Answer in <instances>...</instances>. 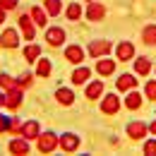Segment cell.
<instances>
[{
    "label": "cell",
    "instance_id": "1",
    "mask_svg": "<svg viewBox=\"0 0 156 156\" xmlns=\"http://www.w3.org/2000/svg\"><path fill=\"white\" fill-rule=\"evenodd\" d=\"M36 147H39L41 154H51L55 147H60V137H58V135H53V132H43V135H39Z\"/></svg>",
    "mask_w": 156,
    "mask_h": 156
},
{
    "label": "cell",
    "instance_id": "2",
    "mask_svg": "<svg viewBox=\"0 0 156 156\" xmlns=\"http://www.w3.org/2000/svg\"><path fill=\"white\" fill-rule=\"evenodd\" d=\"M20 103H22V87H15V89H7L5 91V108L17 111Z\"/></svg>",
    "mask_w": 156,
    "mask_h": 156
},
{
    "label": "cell",
    "instance_id": "3",
    "mask_svg": "<svg viewBox=\"0 0 156 156\" xmlns=\"http://www.w3.org/2000/svg\"><path fill=\"white\" fill-rule=\"evenodd\" d=\"M101 111L106 113V115H115L118 111H120V98L115 94H111V96H106L101 101Z\"/></svg>",
    "mask_w": 156,
    "mask_h": 156
},
{
    "label": "cell",
    "instance_id": "4",
    "mask_svg": "<svg viewBox=\"0 0 156 156\" xmlns=\"http://www.w3.org/2000/svg\"><path fill=\"white\" fill-rule=\"evenodd\" d=\"M60 149L62 151H67V154H72V151H77L79 149V137L77 135H60Z\"/></svg>",
    "mask_w": 156,
    "mask_h": 156
},
{
    "label": "cell",
    "instance_id": "5",
    "mask_svg": "<svg viewBox=\"0 0 156 156\" xmlns=\"http://www.w3.org/2000/svg\"><path fill=\"white\" fill-rule=\"evenodd\" d=\"M111 51V41H91L89 43V55L91 58H101Z\"/></svg>",
    "mask_w": 156,
    "mask_h": 156
},
{
    "label": "cell",
    "instance_id": "6",
    "mask_svg": "<svg viewBox=\"0 0 156 156\" xmlns=\"http://www.w3.org/2000/svg\"><path fill=\"white\" fill-rule=\"evenodd\" d=\"M115 53H118V60H120V62H127V60L135 55V46H132L130 41H122V43H118Z\"/></svg>",
    "mask_w": 156,
    "mask_h": 156
},
{
    "label": "cell",
    "instance_id": "7",
    "mask_svg": "<svg viewBox=\"0 0 156 156\" xmlns=\"http://www.w3.org/2000/svg\"><path fill=\"white\" fill-rule=\"evenodd\" d=\"M46 41H48V46H60V43L65 41V31H62L60 27H51V29L46 31Z\"/></svg>",
    "mask_w": 156,
    "mask_h": 156
},
{
    "label": "cell",
    "instance_id": "8",
    "mask_svg": "<svg viewBox=\"0 0 156 156\" xmlns=\"http://www.w3.org/2000/svg\"><path fill=\"white\" fill-rule=\"evenodd\" d=\"M17 43H20V39H17V31L15 29H5L0 34V46L2 48H15Z\"/></svg>",
    "mask_w": 156,
    "mask_h": 156
},
{
    "label": "cell",
    "instance_id": "9",
    "mask_svg": "<svg viewBox=\"0 0 156 156\" xmlns=\"http://www.w3.org/2000/svg\"><path fill=\"white\" fill-rule=\"evenodd\" d=\"M41 135V127L36 120H29V122H24L22 125V137H27V139H39Z\"/></svg>",
    "mask_w": 156,
    "mask_h": 156
},
{
    "label": "cell",
    "instance_id": "10",
    "mask_svg": "<svg viewBox=\"0 0 156 156\" xmlns=\"http://www.w3.org/2000/svg\"><path fill=\"white\" fill-rule=\"evenodd\" d=\"M20 27H22V34H24V39H34V24H31V15H20Z\"/></svg>",
    "mask_w": 156,
    "mask_h": 156
},
{
    "label": "cell",
    "instance_id": "11",
    "mask_svg": "<svg viewBox=\"0 0 156 156\" xmlns=\"http://www.w3.org/2000/svg\"><path fill=\"white\" fill-rule=\"evenodd\" d=\"M96 72L101 75V77H108V75H113L115 72V60H98L96 62Z\"/></svg>",
    "mask_w": 156,
    "mask_h": 156
},
{
    "label": "cell",
    "instance_id": "12",
    "mask_svg": "<svg viewBox=\"0 0 156 156\" xmlns=\"http://www.w3.org/2000/svg\"><path fill=\"white\" fill-rule=\"evenodd\" d=\"M65 58L70 60V62H75V65H79V62L84 60V51H82L79 46H67V48H65Z\"/></svg>",
    "mask_w": 156,
    "mask_h": 156
},
{
    "label": "cell",
    "instance_id": "13",
    "mask_svg": "<svg viewBox=\"0 0 156 156\" xmlns=\"http://www.w3.org/2000/svg\"><path fill=\"white\" fill-rule=\"evenodd\" d=\"M10 151H12V154H17V156L29 154V144H27V137H24V139H12V142H10Z\"/></svg>",
    "mask_w": 156,
    "mask_h": 156
},
{
    "label": "cell",
    "instance_id": "14",
    "mask_svg": "<svg viewBox=\"0 0 156 156\" xmlns=\"http://www.w3.org/2000/svg\"><path fill=\"white\" fill-rule=\"evenodd\" d=\"M132 87H137V77H132V75H120L118 77V91H130Z\"/></svg>",
    "mask_w": 156,
    "mask_h": 156
},
{
    "label": "cell",
    "instance_id": "15",
    "mask_svg": "<svg viewBox=\"0 0 156 156\" xmlns=\"http://www.w3.org/2000/svg\"><path fill=\"white\" fill-rule=\"evenodd\" d=\"M127 135L132 137V139H142V137L147 135V125L144 122H130L127 125Z\"/></svg>",
    "mask_w": 156,
    "mask_h": 156
},
{
    "label": "cell",
    "instance_id": "16",
    "mask_svg": "<svg viewBox=\"0 0 156 156\" xmlns=\"http://www.w3.org/2000/svg\"><path fill=\"white\" fill-rule=\"evenodd\" d=\"M103 15H106V10H103V5H98V2H91V5H89V10H87V17H89V20H94V22L103 20Z\"/></svg>",
    "mask_w": 156,
    "mask_h": 156
},
{
    "label": "cell",
    "instance_id": "17",
    "mask_svg": "<svg viewBox=\"0 0 156 156\" xmlns=\"http://www.w3.org/2000/svg\"><path fill=\"white\" fill-rule=\"evenodd\" d=\"M135 70H137V75H139V77H147V75L151 72V62H149L147 58H137Z\"/></svg>",
    "mask_w": 156,
    "mask_h": 156
},
{
    "label": "cell",
    "instance_id": "18",
    "mask_svg": "<svg viewBox=\"0 0 156 156\" xmlns=\"http://www.w3.org/2000/svg\"><path fill=\"white\" fill-rule=\"evenodd\" d=\"M103 94V82H91L87 87V98H98Z\"/></svg>",
    "mask_w": 156,
    "mask_h": 156
},
{
    "label": "cell",
    "instance_id": "19",
    "mask_svg": "<svg viewBox=\"0 0 156 156\" xmlns=\"http://www.w3.org/2000/svg\"><path fill=\"white\" fill-rule=\"evenodd\" d=\"M29 15H31V20L36 22V24H39V27H46V15H48V12H46V10H41V7H31V12H29Z\"/></svg>",
    "mask_w": 156,
    "mask_h": 156
},
{
    "label": "cell",
    "instance_id": "20",
    "mask_svg": "<svg viewBox=\"0 0 156 156\" xmlns=\"http://www.w3.org/2000/svg\"><path fill=\"white\" fill-rule=\"evenodd\" d=\"M87 79H89V70H87V67H77V70L72 72V84H77V87L84 84Z\"/></svg>",
    "mask_w": 156,
    "mask_h": 156
},
{
    "label": "cell",
    "instance_id": "21",
    "mask_svg": "<svg viewBox=\"0 0 156 156\" xmlns=\"http://www.w3.org/2000/svg\"><path fill=\"white\" fill-rule=\"evenodd\" d=\"M58 101L62 103V106H72V101H75V94L70 91V89H58Z\"/></svg>",
    "mask_w": 156,
    "mask_h": 156
},
{
    "label": "cell",
    "instance_id": "22",
    "mask_svg": "<svg viewBox=\"0 0 156 156\" xmlns=\"http://www.w3.org/2000/svg\"><path fill=\"white\" fill-rule=\"evenodd\" d=\"M125 106H127L130 111H139V108H142V96H139L137 91H132V94L127 96V101H125Z\"/></svg>",
    "mask_w": 156,
    "mask_h": 156
},
{
    "label": "cell",
    "instance_id": "23",
    "mask_svg": "<svg viewBox=\"0 0 156 156\" xmlns=\"http://www.w3.org/2000/svg\"><path fill=\"white\" fill-rule=\"evenodd\" d=\"M60 10H62V2H60V0H46V12H48L51 17H58Z\"/></svg>",
    "mask_w": 156,
    "mask_h": 156
},
{
    "label": "cell",
    "instance_id": "24",
    "mask_svg": "<svg viewBox=\"0 0 156 156\" xmlns=\"http://www.w3.org/2000/svg\"><path fill=\"white\" fill-rule=\"evenodd\" d=\"M36 75L39 77H48L51 75V62H48V58H41L36 62Z\"/></svg>",
    "mask_w": 156,
    "mask_h": 156
},
{
    "label": "cell",
    "instance_id": "25",
    "mask_svg": "<svg viewBox=\"0 0 156 156\" xmlns=\"http://www.w3.org/2000/svg\"><path fill=\"white\" fill-rule=\"evenodd\" d=\"M39 55H41V48H39V46H34V43H31V46H27V48H24V58L29 60V62L39 60Z\"/></svg>",
    "mask_w": 156,
    "mask_h": 156
},
{
    "label": "cell",
    "instance_id": "26",
    "mask_svg": "<svg viewBox=\"0 0 156 156\" xmlns=\"http://www.w3.org/2000/svg\"><path fill=\"white\" fill-rule=\"evenodd\" d=\"M142 39H144V43H149V46H154V43H156V24H151V27H147V29H144V34H142Z\"/></svg>",
    "mask_w": 156,
    "mask_h": 156
},
{
    "label": "cell",
    "instance_id": "27",
    "mask_svg": "<svg viewBox=\"0 0 156 156\" xmlns=\"http://www.w3.org/2000/svg\"><path fill=\"white\" fill-rule=\"evenodd\" d=\"M79 17H82V7H79L77 2L70 5V7H67V20H70V22H77Z\"/></svg>",
    "mask_w": 156,
    "mask_h": 156
},
{
    "label": "cell",
    "instance_id": "28",
    "mask_svg": "<svg viewBox=\"0 0 156 156\" xmlns=\"http://www.w3.org/2000/svg\"><path fill=\"white\" fill-rule=\"evenodd\" d=\"M15 87H20V84H17L12 77H7V75H0V89H5V91H7V89H15Z\"/></svg>",
    "mask_w": 156,
    "mask_h": 156
},
{
    "label": "cell",
    "instance_id": "29",
    "mask_svg": "<svg viewBox=\"0 0 156 156\" xmlns=\"http://www.w3.org/2000/svg\"><path fill=\"white\" fill-rule=\"evenodd\" d=\"M144 154L147 156H156V139H149V142L144 144Z\"/></svg>",
    "mask_w": 156,
    "mask_h": 156
},
{
    "label": "cell",
    "instance_id": "30",
    "mask_svg": "<svg viewBox=\"0 0 156 156\" xmlns=\"http://www.w3.org/2000/svg\"><path fill=\"white\" fill-rule=\"evenodd\" d=\"M147 98H151V101H156V82H147Z\"/></svg>",
    "mask_w": 156,
    "mask_h": 156
},
{
    "label": "cell",
    "instance_id": "31",
    "mask_svg": "<svg viewBox=\"0 0 156 156\" xmlns=\"http://www.w3.org/2000/svg\"><path fill=\"white\" fill-rule=\"evenodd\" d=\"M0 7L2 10H15L17 7V0H0Z\"/></svg>",
    "mask_w": 156,
    "mask_h": 156
},
{
    "label": "cell",
    "instance_id": "32",
    "mask_svg": "<svg viewBox=\"0 0 156 156\" xmlns=\"http://www.w3.org/2000/svg\"><path fill=\"white\" fill-rule=\"evenodd\" d=\"M7 130H10V120H7L5 115H0V135L7 132Z\"/></svg>",
    "mask_w": 156,
    "mask_h": 156
},
{
    "label": "cell",
    "instance_id": "33",
    "mask_svg": "<svg viewBox=\"0 0 156 156\" xmlns=\"http://www.w3.org/2000/svg\"><path fill=\"white\" fill-rule=\"evenodd\" d=\"M17 84H20V87H29V84H31V75H22Z\"/></svg>",
    "mask_w": 156,
    "mask_h": 156
},
{
    "label": "cell",
    "instance_id": "34",
    "mask_svg": "<svg viewBox=\"0 0 156 156\" xmlns=\"http://www.w3.org/2000/svg\"><path fill=\"white\" fill-rule=\"evenodd\" d=\"M149 130H151V135H156V120L151 122V125H149Z\"/></svg>",
    "mask_w": 156,
    "mask_h": 156
},
{
    "label": "cell",
    "instance_id": "35",
    "mask_svg": "<svg viewBox=\"0 0 156 156\" xmlns=\"http://www.w3.org/2000/svg\"><path fill=\"white\" fill-rule=\"evenodd\" d=\"M5 12H7V10H2V7H0V22L5 20Z\"/></svg>",
    "mask_w": 156,
    "mask_h": 156
},
{
    "label": "cell",
    "instance_id": "36",
    "mask_svg": "<svg viewBox=\"0 0 156 156\" xmlns=\"http://www.w3.org/2000/svg\"><path fill=\"white\" fill-rule=\"evenodd\" d=\"M0 106H5V96L2 94H0Z\"/></svg>",
    "mask_w": 156,
    "mask_h": 156
}]
</instances>
